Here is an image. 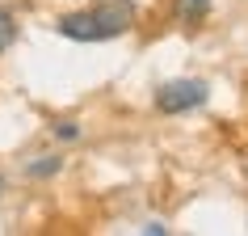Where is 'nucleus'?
I'll return each mask as SVG.
<instances>
[{
    "label": "nucleus",
    "mask_w": 248,
    "mask_h": 236,
    "mask_svg": "<svg viewBox=\"0 0 248 236\" xmlns=\"http://www.w3.org/2000/svg\"><path fill=\"white\" fill-rule=\"evenodd\" d=\"M210 13V0H177V17L181 21H202Z\"/></svg>",
    "instance_id": "obj_3"
},
{
    "label": "nucleus",
    "mask_w": 248,
    "mask_h": 236,
    "mask_svg": "<svg viewBox=\"0 0 248 236\" xmlns=\"http://www.w3.org/2000/svg\"><path fill=\"white\" fill-rule=\"evenodd\" d=\"M13 38H17V17L9 9H0V51H9Z\"/></svg>",
    "instance_id": "obj_4"
},
{
    "label": "nucleus",
    "mask_w": 248,
    "mask_h": 236,
    "mask_svg": "<svg viewBox=\"0 0 248 236\" xmlns=\"http://www.w3.org/2000/svg\"><path fill=\"white\" fill-rule=\"evenodd\" d=\"M135 21V4L131 0H101L93 9L59 17V34L72 42H109L118 34H126Z\"/></svg>",
    "instance_id": "obj_1"
},
{
    "label": "nucleus",
    "mask_w": 248,
    "mask_h": 236,
    "mask_svg": "<svg viewBox=\"0 0 248 236\" xmlns=\"http://www.w3.org/2000/svg\"><path fill=\"white\" fill-rule=\"evenodd\" d=\"M202 101H206V84H202V80H169V84L156 93V110L160 114H185V110H198Z\"/></svg>",
    "instance_id": "obj_2"
},
{
    "label": "nucleus",
    "mask_w": 248,
    "mask_h": 236,
    "mask_svg": "<svg viewBox=\"0 0 248 236\" xmlns=\"http://www.w3.org/2000/svg\"><path fill=\"white\" fill-rule=\"evenodd\" d=\"M0 190H4V177H0Z\"/></svg>",
    "instance_id": "obj_7"
},
{
    "label": "nucleus",
    "mask_w": 248,
    "mask_h": 236,
    "mask_svg": "<svg viewBox=\"0 0 248 236\" xmlns=\"http://www.w3.org/2000/svg\"><path fill=\"white\" fill-rule=\"evenodd\" d=\"M30 177H51V173H59V156H38V160H30Z\"/></svg>",
    "instance_id": "obj_5"
},
{
    "label": "nucleus",
    "mask_w": 248,
    "mask_h": 236,
    "mask_svg": "<svg viewBox=\"0 0 248 236\" xmlns=\"http://www.w3.org/2000/svg\"><path fill=\"white\" fill-rule=\"evenodd\" d=\"M55 135H59V139H80V127L63 118V122H55Z\"/></svg>",
    "instance_id": "obj_6"
}]
</instances>
